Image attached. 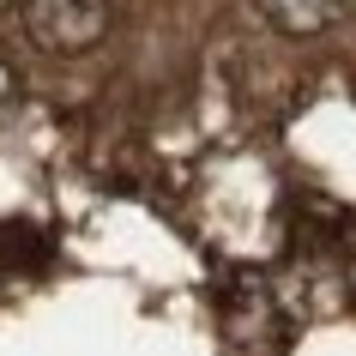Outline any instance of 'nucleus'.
<instances>
[{
  "instance_id": "obj_1",
  "label": "nucleus",
  "mask_w": 356,
  "mask_h": 356,
  "mask_svg": "<svg viewBox=\"0 0 356 356\" xmlns=\"http://www.w3.org/2000/svg\"><path fill=\"white\" fill-rule=\"evenodd\" d=\"M115 24V0H24V31L42 55H91Z\"/></svg>"
},
{
  "instance_id": "obj_2",
  "label": "nucleus",
  "mask_w": 356,
  "mask_h": 356,
  "mask_svg": "<svg viewBox=\"0 0 356 356\" xmlns=\"http://www.w3.org/2000/svg\"><path fill=\"white\" fill-rule=\"evenodd\" d=\"M254 6H260V19L272 24L278 37H296V42L332 31L338 13H344V0H254Z\"/></svg>"
},
{
  "instance_id": "obj_3",
  "label": "nucleus",
  "mask_w": 356,
  "mask_h": 356,
  "mask_svg": "<svg viewBox=\"0 0 356 356\" xmlns=\"http://www.w3.org/2000/svg\"><path fill=\"white\" fill-rule=\"evenodd\" d=\"M6 6H13V0H0V13H6Z\"/></svg>"
}]
</instances>
